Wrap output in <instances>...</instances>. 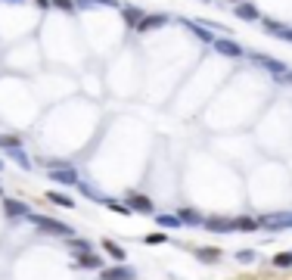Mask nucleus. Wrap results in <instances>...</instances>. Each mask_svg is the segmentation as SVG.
Wrapping results in <instances>:
<instances>
[{
    "instance_id": "nucleus-25",
    "label": "nucleus",
    "mask_w": 292,
    "mask_h": 280,
    "mask_svg": "<svg viewBox=\"0 0 292 280\" xmlns=\"http://www.w3.org/2000/svg\"><path fill=\"white\" fill-rule=\"evenodd\" d=\"M13 159H16V162H19L22 168H31V159H28L25 153H13Z\"/></svg>"
},
{
    "instance_id": "nucleus-28",
    "label": "nucleus",
    "mask_w": 292,
    "mask_h": 280,
    "mask_svg": "<svg viewBox=\"0 0 292 280\" xmlns=\"http://www.w3.org/2000/svg\"><path fill=\"white\" fill-rule=\"evenodd\" d=\"M286 81H292V72H286Z\"/></svg>"
},
{
    "instance_id": "nucleus-10",
    "label": "nucleus",
    "mask_w": 292,
    "mask_h": 280,
    "mask_svg": "<svg viewBox=\"0 0 292 280\" xmlns=\"http://www.w3.org/2000/svg\"><path fill=\"white\" fill-rule=\"evenodd\" d=\"M205 227H208V230H236V221H233V218L212 215V218H205Z\"/></svg>"
},
{
    "instance_id": "nucleus-13",
    "label": "nucleus",
    "mask_w": 292,
    "mask_h": 280,
    "mask_svg": "<svg viewBox=\"0 0 292 280\" xmlns=\"http://www.w3.org/2000/svg\"><path fill=\"white\" fill-rule=\"evenodd\" d=\"M239 19H249V22H255L258 19V10H255V4H245V0H242V4H236V10H233Z\"/></svg>"
},
{
    "instance_id": "nucleus-7",
    "label": "nucleus",
    "mask_w": 292,
    "mask_h": 280,
    "mask_svg": "<svg viewBox=\"0 0 292 280\" xmlns=\"http://www.w3.org/2000/svg\"><path fill=\"white\" fill-rule=\"evenodd\" d=\"M4 212H7V218H28V215H31L22 199H7V203H4Z\"/></svg>"
},
{
    "instance_id": "nucleus-3",
    "label": "nucleus",
    "mask_w": 292,
    "mask_h": 280,
    "mask_svg": "<svg viewBox=\"0 0 292 280\" xmlns=\"http://www.w3.org/2000/svg\"><path fill=\"white\" fill-rule=\"evenodd\" d=\"M124 203H128V209L131 212H143V215H152V199L149 196H143V193H128V199H124Z\"/></svg>"
},
{
    "instance_id": "nucleus-1",
    "label": "nucleus",
    "mask_w": 292,
    "mask_h": 280,
    "mask_svg": "<svg viewBox=\"0 0 292 280\" xmlns=\"http://www.w3.org/2000/svg\"><path fill=\"white\" fill-rule=\"evenodd\" d=\"M28 221L40 230V233H50V236H62V240H69V236H75V227H69L65 221H56V218H47V215H28Z\"/></svg>"
},
{
    "instance_id": "nucleus-11",
    "label": "nucleus",
    "mask_w": 292,
    "mask_h": 280,
    "mask_svg": "<svg viewBox=\"0 0 292 280\" xmlns=\"http://www.w3.org/2000/svg\"><path fill=\"white\" fill-rule=\"evenodd\" d=\"M103 249H106V252H109V255L118 262V265H124V259H128V252H124V246H118L115 240H103Z\"/></svg>"
},
{
    "instance_id": "nucleus-26",
    "label": "nucleus",
    "mask_w": 292,
    "mask_h": 280,
    "mask_svg": "<svg viewBox=\"0 0 292 280\" xmlns=\"http://www.w3.org/2000/svg\"><path fill=\"white\" fill-rule=\"evenodd\" d=\"M124 16H128V22H137L140 25V10L137 7H128V13H124Z\"/></svg>"
},
{
    "instance_id": "nucleus-2",
    "label": "nucleus",
    "mask_w": 292,
    "mask_h": 280,
    "mask_svg": "<svg viewBox=\"0 0 292 280\" xmlns=\"http://www.w3.org/2000/svg\"><path fill=\"white\" fill-rule=\"evenodd\" d=\"M261 227L267 230H280V227H292V212H280V215H261L258 218Z\"/></svg>"
},
{
    "instance_id": "nucleus-21",
    "label": "nucleus",
    "mask_w": 292,
    "mask_h": 280,
    "mask_svg": "<svg viewBox=\"0 0 292 280\" xmlns=\"http://www.w3.org/2000/svg\"><path fill=\"white\" fill-rule=\"evenodd\" d=\"M271 265H274V268H292V252H280V255H274Z\"/></svg>"
},
{
    "instance_id": "nucleus-15",
    "label": "nucleus",
    "mask_w": 292,
    "mask_h": 280,
    "mask_svg": "<svg viewBox=\"0 0 292 280\" xmlns=\"http://www.w3.org/2000/svg\"><path fill=\"white\" fill-rule=\"evenodd\" d=\"M165 22H168V16H149V19H140V31L146 34V31H152V28H159V25H165Z\"/></svg>"
},
{
    "instance_id": "nucleus-6",
    "label": "nucleus",
    "mask_w": 292,
    "mask_h": 280,
    "mask_svg": "<svg viewBox=\"0 0 292 280\" xmlns=\"http://www.w3.org/2000/svg\"><path fill=\"white\" fill-rule=\"evenodd\" d=\"M215 50H218L221 56H227V59H239V56H242V47L233 44V41H224V37H218V41H215Z\"/></svg>"
},
{
    "instance_id": "nucleus-22",
    "label": "nucleus",
    "mask_w": 292,
    "mask_h": 280,
    "mask_svg": "<svg viewBox=\"0 0 292 280\" xmlns=\"http://www.w3.org/2000/svg\"><path fill=\"white\" fill-rule=\"evenodd\" d=\"M22 143V137L19 134H0V146H7V149H16Z\"/></svg>"
},
{
    "instance_id": "nucleus-8",
    "label": "nucleus",
    "mask_w": 292,
    "mask_h": 280,
    "mask_svg": "<svg viewBox=\"0 0 292 280\" xmlns=\"http://www.w3.org/2000/svg\"><path fill=\"white\" fill-rule=\"evenodd\" d=\"M78 268H87V271H100L103 268V259L97 252H84V255H72Z\"/></svg>"
},
{
    "instance_id": "nucleus-14",
    "label": "nucleus",
    "mask_w": 292,
    "mask_h": 280,
    "mask_svg": "<svg viewBox=\"0 0 292 280\" xmlns=\"http://www.w3.org/2000/svg\"><path fill=\"white\" fill-rule=\"evenodd\" d=\"M47 199H50V203H56V206H62V209H75V199H72V196H65V193L47 190Z\"/></svg>"
},
{
    "instance_id": "nucleus-17",
    "label": "nucleus",
    "mask_w": 292,
    "mask_h": 280,
    "mask_svg": "<svg viewBox=\"0 0 292 280\" xmlns=\"http://www.w3.org/2000/svg\"><path fill=\"white\" fill-rule=\"evenodd\" d=\"M236 221V230H258L261 224H258V218H245V215H239V218H233Z\"/></svg>"
},
{
    "instance_id": "nucleus-12",
    "label": "nucleus",
    "mask_w": 292,
    "mask_h": 280,
    "mask_svg": "<svg viewBox=\"0 0 292 280\" xmlns=\"http://www.w3.org/2000/svg\"><path fill=\"white\" fill-rule=\"evenodd\" d=\"M177 218H181V224H205V218L196 212V209H177Z\"/></svg>"
},
{
    "instance_id": "nucleus-23",
    "label": "nucleus",
    "mask_w": 292,
    "mask_h": 280,
    "mask_svg": "<svg viewBox=\"0 0 292 280\" xmlns=\"http://www.w3.org/2000/svg\"><path fill=\"white\" fill-rule=\"evenodd\" d=\"M236 262H239V265H252V262H255V249H239V252H236Z\"/></svg>"
},
{
    "instance_id": "nucleus-24",
    "label": "nucleus",
    "mask_w": 292,
    "mask_h": 280,
    "mask_svg": "<svg viewBox=\"0 0 292 280\" xmlns=\"http://www.w3.org/2000/svg\"><path fill=\"white\" fill-rule=\"evenodd\" d=\"M53 7H59L62 13H75V7H78V4H75V0H53Z\"/></svg>"
},
{
    "instance_id": "nucleus-27",
    "label": "nucleus",
    "mask_w": 292,
    "mask_h": 280,
    "mask_svg": "<svg viewBox=\"0 0 292 280\" xmlns=\"http://www.w3.org/2000/svg\"><path fill=\"white\" fill-rule=\"evenodd\" d=\"M34 4H37L40 10H50V7H53V4H50V0H34Z\"/></svg>"
},
{
    "instance_id": "nucleus-18",
    "label": "nucleus",
    "mask_w": 292,
    "mask_h": 280,
    "mask_svg": "<svg viewBox=\"0 0 292 280\" xmlns=\"http://www.w3.org/2000/svg\"><path fill=\"white\" fill-rule=\"evenodd\" d=\"M155 221H159V227H181V218L177 215H168V212L155 215Z\"/></svg>"
},
{
    "instance_id": "nucleus-29",
    "label": "nucleus",
    "mask_w": 292,
    "mask_h": 280,
    "mask_svg": "<svg viewBox=\"0 0 292 280\" xmlns=\"http://www.w3.org/2000/svg\"><path fill=\"white\" fill-rule=\"evenodd\" d=\"M0 168H4V162H0Z\"/></svg>"
},
{
    "instance_id": "nucleus-5",
    "label": "nucleus",
    "mask_w": 292,
    "mask_h": 280,
    "mask_svg": "<svg viewBox=\"0 0 292 280\" xmlns=\"http://www.w3.org/2000/svg\"><path fill=\"white\" fill-rule=\"evenodd\" d=\"M193 252H196V259H199V262H205V265H215V262H221V259H224V252H221L218 246H196Z\"/></svg>"
},
{
    "instance_id": "nucleus-20",
    "label": "nucleus",
    "mask_w": 292,
    "mask_h": 280,
    "mask_svg": "<svg viewBox=\"0 0 292 280\" xmlns=\"http://www.w3.org/2000/svg\"><path fill=\"white\" fill-rule=\"evenodd\" d=\"M106 209H109V212H115V215H131L128 203H115V199H106Z\"/></svg>"
},
{
    "instance_id": "nucleus-19",
    "label": "nucleus",
    "mask_w": 292,
    "mask_h": 280,
    "mask_svg": "<svg viewBox=\"0 0 292 280\" xmlns=\"http://www.w3.org/2000/svg\"><path fill=\"white\" fill-rule=\"evenodd\" d=\"M143 243H146V246H162V243H168V233H162V230H159V233H146Z\"/></svg>"
},
{
    "instance_id": "nucleus-4",
    "label": "nucleus",
    "mask_w": 292,
    "mask_h": 280,
    "mask_svg": "<svg viewBox=\"0 0 292 280\" xmlns=\"http://www.w3.org/2000/svg\"><path fill=\"white\" fill-rule=\"evenodd\" d=\"M137 271L128 268V265H118V268H103L100 271V280H134Z\"/></svg>"
},
{
    "instance_id": "nucleus-9",
    "label": "nucleus",
    "mask_w": 292,
    "mask_h": 280,
    "mask_svg": "<svg viewBox=\"0 0 292 280\" xmlns=\"http://www.w3.org/2000/svg\"><path fill=\"white\" fill-rule=\"evenodd\" d=\"M65 246H69V252H72V255L94 252V243H91V240H81V236H69V240H65Z\"/></svg>"
},
{
    "instance_id": "nucleus-16",
    "label": "nucleus",
    "mask_w": 292,
    "mask_h": 280,
    "mask_svg": "<svg viewBox=\"0 0 292 280\" xmlns=\"http://www.w3.org/2000/svg\"><path fill=\"white\" fill-rule=\"evenodd\" d=\"M264 28L274 31L277 37H283V41H292V28H286V25H280V22H264Z\"/></svg>"
}]
</instances>
